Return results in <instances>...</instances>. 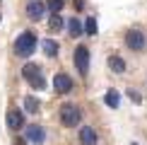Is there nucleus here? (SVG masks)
Listing matches in <instances>:
<instances>
[{"label": "nucleus", "instance_id": "nucleus-3", "mask_svg": "<svg viewBox=\"0 0 147 145\" xmlns=\"http://www.w3.org/2000/svg\"><path fill=\"white\" fill-rule=\"evenodd\" d=\"M123 41H125V46L130 48V51L142 53L145 48H147V32H145L142 27H130V29L125 32Z\"/></svg>", "mask_w": 147, "mask_h": 145}, {"label": "nucleus", "instance_id": "nucleus-13", "mask_svg": "<svg viewBox=\"0 0 147 145\" xmlns=\"http://www.w3.org/2000/svg\"><path fill=\"white\" fill-rule=\"evenodd\" d=\"M63 27H65V20L60 17V12H56V15H51V17H48V32H51V34L63 32Z\"/></svg>", "mask_w": 147, "mask_h": 145}, {"label": "nucleus", "instance_id": "nucleus-18", "mask_svg": "<svg viewBox=\"0 0 147 145\" xmlns=\"http://www.w3.org/2000/svg\"><path fill=\"white\" fill-rule=\"evenodd\" d=\"M84 32H87L89 36H94L96 32H99V29H96V20H94V17H87V20H84Z\"/></svg>", "mask_w": 147, "mask_h": 145}, {"label": "nucleus", "instance_id": "nucleus-21", "mask_svg": "<svg viewBox=\"0 0 147 145\" xmlns=\"http://www.w3.org/2000/svg\"><path fill=\"white\" fill-rule=\"evenodd\" d=\"M130 145H140V143H130Z\"/></svg>", "mask_w": 147, "mask_h": 145}, {"label": "nucleus", "instance_id": "nucleus-17", "mask_svg": "<svg viewBox=\"0 0 147 145\" xmlns=\"http://www.w3.org/2000/svg\"><path fill=\"white\" fill-rule=\"evenodd\" d=\"M65 7V0H46V10L51 12V15H56Z\"/></svg>", "mask_w": 147, "mask_h": 145}, {"label": "nucleus", "instance_id": "nucleus-16", "mask_svg": "<svg viewBox=\"0 0 147 145\" xmlns=\"http://www.w3.org/2000/svg\"><path fill=\"white\" fill-rule=\"evenodd\" d=\"M39 99L36 97H24V111H29V114H36L39 111Z\"/></svg>", "mask_w": 147, "mask_h": 145}, {"label": "nucleus", "instance_id": "nucleus-14", "mask_svg": "<svg viewBox=\"0 0 147 145\" xmlns=\"http://www.w3.org/2000/svg\"><path fill=\"white\" fill-rule=\"evenodd\" d=\"M41 48H44L46 58H56V56H58V51H60L58 41H53V39H44V41H41Z\"/></svg>", "mask_w": 147, "mask_h": 145}, {"label": "nucleus", "instance_id": "nucleus-7", "mask_svg": "<svg viewBox=\"0 0 147 145\" xmlns=\"http://www.w3.org/2000/svg\"><path fill=\"white\" fill-rule=\"evenodd\" d=\"M24 136H27V143H32V145H41L46 140V131H44V126H39V123L24 126Z\"/></svg>", "mask_w": 147, "mask_h": 145}, {"label": "nucleus", "instance_id": "nucleus-11", "mask_svg": "<svg viewBox=\"0 0 147 145\" xmlns=\"http://www.w3.org/2000/svg\"><path fill=\"white\" fill-rule=\"evenodd\" d=\"M109 68H111L113 75H123V72L128 70V63L121 56H116V53H113V56H109Z\"/></svg>", "mask_w": 147, "mask_h": 145}, {"label": "nucleus", "instance_id": "nucleus-12", "mask_svg": "<svg viewBox=\"0 0 147 145\" xmlns=\"http://www.w3.org/2000/svg\"><path fill=\"white\" fill-rule=\"evenodd\" d=\"M65 27H68V34L72 36V39H77V36L84 34V22H80L77 17H70V20L65 22Z\"/></svg>", "mask_w": 147, "mask_h": 145}, {"label": "nucleus", "instance_id": "nucleus-1", "mask_svg": "<svg viewBox=\"0 0 147 145\" xmlns=\"http://www.w3.org/2000/svg\"><path fill=\"white\" fill-rule=\"evenodd\" d=\"M58 119H60V123H63L65 128H75V126L82 123V109H80V104H75V102H65V104L60 106V111H58Z\"/></svg>", "mask_w": 147, "mask_h": 145}, {"label": "nucleus", "instance_id": "nucleus-2", "mask_svg": "<svg viewBox=\"0 0 147 145\" xmlns=\"http://www.w3.org/2000/svg\"><path fill=\"white\" fill-rule=\"evenodd\" d=\"M36 46H39L36 34H34V32H22L20 36H17V41H15V56L29 58V56L36 51Z\"/></svg>", "mask_w": 147, "mask_h": 145}, {"label": "nucleus", "instance_id": "nucleus-9", "mask_svg": "<svg viewBox=\"0 0 147 145\" xmlns=\"http://www.w3.org/2000/svg\"><path fill=\"white\" fill-rule=\"evenodd\" d=\"M77 140H80V145H96L99 143V136H96L94 126H82L80 133H77Z\"/></svg>", "mask_w": 147, "mask_h": 145}, {"label": "nucleus", "instance_id": "nucleus-6", "mask_svg": "<svg viewBox=\"0 0 147 145\" xmlns=\"http://www.w3.org/2000/svg\"><path fill=\"white\" fill-rule=\"evenodd\" d=\"M53 89H56L58 94H70L72 89H75V82H72V77L68 72H56V75H53Z\"/></svg>", "mask_w": 147, "mask_h": 145}, {"label": "nucleus", "instance_id": "nucleus-15", "mask_svg": "<svg viewBox=\"0 0 147 145\" xmlns=\"http://www.w3.org/2000/svg\"><path fill=\"white\" fill-rule=\"evenodd\" d=\"M104 102H106L109 109H118V104H121V94H118V89H109V92L104 94Z\"/></svg>", "mask_w": 147, "mask_h": 145}, {"label": "nucleus", "instance_id": "nucleus-5", "mask_svg": "<svg viewBox=\"0 0 147 145\" xmlns=\"http://www.w3.org/2000/svg\"><path fill=\"white\" fill-rule=\"evenodd\" d=\"M72 60H75V68L82 77H87L89 72V48L84 44H77L75 46V53H72Z\"/></svg>", "mask_w": 147, "mask_h": 145}, {"label": "nucleus", "instance_id": "nucleus-4", "mask_svg": "<svg viewBox=\"0 0 147 145\" xmlns=\"http://www.w3.org/2000/svg\"><path fill=\"white\" fill-rule=\"evenodd\" d=\"M22 77L29 82V87H34V89H46V80H44V72H41V65H36V63H27L22 68Z\"/></svg>", "mask_w": 147, "mask_h": 145}, {"label": "nucleus", "instance_id": "nucleus-20", "mask_svg": "<svg viewBox=\"0 0 147 145\" xmlns=\"http://www.w3.org/2000/svg\"><path fill=\"white\" fill-rule=\"evenodd\" d=\"M72 5H75V10H84V0H72Z\"/></svg>", "mask_w": 147, "mask_h": 145}, {"label": "nucleus", "instance_id": "nucleus-10", "mask_svg": "<svg viewBox=\"0 0 147 145\" xmlns=\"http://www.w3.org/2000/svg\"><path fill=\"white\" fill-rule=\"evenodd\" d=\"M5 121H7V128L10 131H20V128H24V114L20 111V109H10L7 111V116H5Z\"/></svg>", "mask_w": 147, "mask_h": 145}, {"label": "nucleus", "instance_id": "nucleus-19", "mask_svg": "<svg viewBox=\"0 0 147 145\" xmlns=\"http://www.w3.org/2000/svg\"><path fill=\"white\" fill-rule=\"evenodd\" d=\"M128 97H130V99L135 102V104H140V102H142V97H140L138 92H133V89H130V92H128Z\"/></svg>", "mask_w": 147, "mask_h": 145}, {"label": "nucleus", "instance_id": "nucleus-8", "mask_svg": "<svg viewBox=\"0 0 147 145\" xmlns=\"http://www.w3.org/2000/svg\"><path fill=\"white\" fill-rule=\"evenodd\" d=\"M46 15V3H41V0H32V3L27 5V17L32 22H41Z\"/></svg>", "mask_w": 147, "mask_h": 145}]
</instances>
